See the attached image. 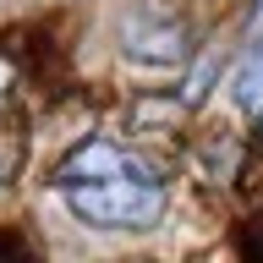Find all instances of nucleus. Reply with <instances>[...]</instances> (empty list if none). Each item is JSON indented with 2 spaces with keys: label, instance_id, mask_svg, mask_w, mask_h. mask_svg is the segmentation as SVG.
Instances as JSON below:
<instances>
[{
  "label": "nucleus",
  "instance_id": "obj_2",
  "mask_svg": "<svg viewBox=\"0 0 263 263\" xmlns=\"http://www.w3.org/2000/svg\"><path fill=\"white\" fill-rule=\"evenodd\" d=\"M121 49L132 61H148V66H181L186 61V22L176 16H132L121 28Z\"/></svg>",
  "mask_w": 263,
  "mask_h": 263
},
{
  "label": "nucleus",
  "instance_id": "obj_4",
  "mask_svg": "<svg viewBox=\"0 0 263 263\" xmlns=\"http://www.w3.org/2000/svg\"><path fill=\"white\" fill-rule=\"evenodd\" d=\"M230 99H236L247 115H263V44L241 55L236 77H230Z\"/></svg>",
  "mask_w": 263,
  "mask_h": 263
},
{
  "label": "nucleus",
  "instance_id": "obj_1",
  "mask_svg": "<svg viewBox=\"0 0 263 263\" xmlns=\"http://www.w3.org/2000/svg\"><path fill=\"white\" fill-rule=\"evenodd\" d=\"M49 186L93 230H154L164 219V176L110 137H88L55 164Z\"/></svg>",
  "mask_w": 263,
  "mask_h": 263
},
{
  "label": "nucleus",
  "instance_id": "obj_3",
  "mask_svg": "<svg viewBox=\"0 0 263 263\" xmlns=\"http://www.w3.org/2000/svg\"><path fill=\"white\" fill-rule=\"evenodd\" d=\"M22 159H28V121H22L11 93H0V186L16 181Z\"/></svg>",
  "mask_w": 263,
  "mask_h": 263
}]
</instances>
